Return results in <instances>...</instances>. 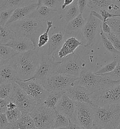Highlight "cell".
<instances>
[{"mask_svg": "<svg viewBox=\"0 0 120 129\" xmlns=\"http://www.w3.org/2000/svg\"><path fill=\"white\" fill-rule=\"evenodd\" d=\"M35 3H38L37 0H0V11L15 9Z\"/></svg>", "mask_w": 120, "mask_h": 129, "instance_id": "24", "label": "cell"}, {"mask_svg": "<svg viewBox=\"0 0 120 129\" xmlns=\"http://www.w3.org/2000/svg\"><path fill=\"white\" fill-rule=\"evenodd\" d=\"M5 114L8 121L11 123H14L16 122L22 115V113L18 108L11 111L7 110Z\"/></svg>", "mask_w": 120, "mask_h": 129, "instance_id": "36", "label": "cell"}, {"mask_svg": "<svg viewBox=\"0 0 120 129\" xmlns=\"http://www.w3.org/2000/svg\"><path fill=\"white\" fill-rule=\"evenodd\" d=\"M78 77L56 72L45 80L43 84L49 92H65L74 85Z\"/></svg>", "mask_w": 120, "mask_h": 129, "instance_id": "8", "label": "cell"}, {"mask_svg": "<svg viewBox=\"0 0 120 129\" xmlns=\"http://www.w3.org/2000/svg\"></svg>", "mask_w": 120, "mask_h": 129, "instance_id": "52", "label": "cell"}, {"mask_svg": "<svg viewBox=\"0 0 120 129\" xmlns=\"http://www.w3.org/2000/svg\"><path fill=\"white\" fill-rule=\"evenodd\" d=\"M117 56L116 59L117 60V64L115 69L112 72L103 75L108 76L112 80L120 81V55H117Z\"/></svg>", "mask_w": 120, "mask_h": 129, "instance_id": "39", "label": "cell"}, {"mask_svg": "<svg viewBox=\"0 0 120 129\" xmlns=\"http://www.w3.org/2000/svg\"><path fill=\"white\" fill-rule=\"evenodd\" d=\"M92 129H106L104 127L97 124H94Z\"/></svg>", "mask_w": 120, "mask_h": 129, "instance_id": "48", "label": "cell"}, {"mask_svg": "<svg viewBox=\"0 0 120 129\" xmlns=\"http://www.w3.org/2000/svg\"><path fill=\"white\" fill-rule=\"evenodd\" d=\"M37 129H52L56 116V111L45 106L37 105L30 113Z\"/></svg>", "mask_w": 120, "mask_h": 129, "instance_id": "6", "label": "cell"}, {"mask_svg": "<svg viewBox=\"0 0 120 129\" xmlns=\"http://www.w3.org/2000/svg\"><path fill=\"white\" fill-rule=\"evenodd\" d=\"M8 27L15 32L18 38L29 39L36 47L38 38L45 29L43 22L28 18L12 23Z\"/></svg>", "mask_w": 120, "mask_h": 129, "instance_id": "2", "label": "cell"}, {"mask_svg": "<svg viewBox=\"0 0 120 129\" xmlns=\"http://www.w3.org/2000/svg\"><path fill=\"white\" fill-rule=\"evenodd\" d=\"M17 108L16 105L15 104V103L13 102L10 100V102L8 105V111H11Z\"/></svg>", "mask_w": 120, "mask_h": 129, "instance_id": "47", "label": "cell"}, {"mask_svg": "<svg viewBox=\"0 0 120 129\" xmlns=\"http://www.w3.org/2000/svg\"><path fill=\"white\" fill-rule=\"evenodd\" d=\"M10 100L15 103L22 114H30L37 106L36 103L27 94L17 83H13Z\"/></svg>", "mask_w": 120, "mask_h": 129, "instance_id": "11", "label": "cell"}, {"mask_svg": "<svg viewBox=\"0 0 120 129\" xmlns=\"http://www.w3.org/2000/svg\"><path fill=\"white\" fill-rule=\"evenodd\" d=\"M87 2L88 7L98 12L102 9L108 10L109 6L114 4V0H87Z\"/></svg>", "mask_w": 120, "mask_h": 129, "instance_id": "27", "label": "cell"}, {"mask_svg": "<svg viewBox=\"0 0 120 129\" xmlns=\"http://www.w3.org/2000/svg\"><path fill=\"white\" fill-rule=\"evenodd\" d=\"M46 29L43 33L40 36L38 40L37 47L38 48H41L48 44L49 40V33L50 29L53 26V22L51 20H48L46 22Z\"/></svg>", "mask_w": 120, "mask_h": 129, "instance_id": "31", "label": "cell"}, {"mask_svg": "<svg viewBox=\"0 0 120 129\" xmlns=\"http://www.w3.org/2000/svg\"><path fill=\"white\" fill-rule=\"evenodd\" d=\"M74 0H64V4L62 6L61 10L62 11H64L67 6H68L70 5H71L74 2Z\"/></svg>", "mask_w": 120, "mask_h": 129, "instance_id": "46", "label": "cell"}, {"mask_svg": "<svg viewBox=\"0 0 120 129\" xmlns=\"http://www.w3.org/2000/svg\"><path fill=\"white\" fill-rule=\"evenodd\" d=\"M93 105L103 107L120 104V84L105 87L90 94Z\"/></svg>", "mask_w": 120, "mask_h": 129, "instance_id": "5", "label": "cell"}, {"mask_svg": "<svg viewBox=\"0 0 120 129\" xmlns=\"http://www.w3.org/2000/svg\"><path fill=\"white\" fill-rule=\"evenodd\" d=\"M114 4L116 5V6L119 8V10L118 14H120V0H114Z\"/></svg>", "mask_w": 120, "mask_h": 129, "instance_id": "49", "label": "cell"}, {"mask_svg": "<svg viewBox=\"0 0 120 129\" xmlns=\"http://www.w3.org/2000/svg\"><path fill=\"white\" fill-rule=\"evenodd\" d=\"M84 129L81 127V126L78 125L77 124L75 123L74 122H73L72 121H70V125H68L67 127L64 128H60V129Z\"/></svg>", "mask_w": 120, "mask_h": 129, "instance_id": "45", "label": "cell"}, {"mask_svg": "<svg viewBox=\"0 0 120 129\" xmlns=\"http://www.w3.org/2000/svg\"><path fill=\"white\" fill-rule=\"evenodd\" d=\"M59 13L60 12L57 10L41 5L26 18L43 22L50 20Z\"/></svg>", "mask_w": 120, "mask_h": 129, "instance_id": "17", "label": "cell"}, {"mask_svg": "<svg viewBox=\"0 0 120 129\" xmlns=\"http://www.w3.org/2000/svg\"><path fill=\"white\" fill-rule=\"evenodd\" d=\"M56 72L74 77H79L86 62L78 53H74L64 58Z\"/></svg>", "mask_w": 120, "mask_h": 129, "instance_id": "7", "label": "cell"}, {"mask_svg": "<svg viewBox=\"0 0 120 129\" xmlns=\"http://www.w3.org/2000/svg\"><path fill=\"white\" fill-rule=\"evenodd\" d=\"M72 121L84 129H92L95 124L92 106L84 103L76 102V109Z\"/></svg>", "mask_w": 120, "mask_h": 129, "instance_id": "10", "label": "cell"}, {"mask_svg": "<svg viewBox=\"0 0 120 129\" xmlns=\"http://www.w3.org/2000/svg\"><path fill=\"white\" fill-rule=\"evenodd\" d=\"M94 110L95 123L106 129H114L120 122V104L107 106L91 105Z\"/></svg>", "mask_w": 120, "mask_h": 129, "instance_id": "4", "label": "cell"}, {"mask_svg": "<svg viewBox=\"0 0 120 129\" xmlns=\"http://www.w3.org/2000/svg\"><path fill=\"white\" fill-rule=\"evenodd\" d=\"M6 129H37L30 114H22L21 118L14 123L10 124Z\"/></svg>", "mask_w": 120, "mask_h": 129, "instance_id": "22", "label": "cell"}, {"mask_svg": "<svg viewBox=\"0 0 120 129\" xmlns=\"http://www.w3.org/2000/svg\"><path fill=\"white\" fill-rule=\"evenodd\" d=\"M105 34V33H104ZM106 38L108 39L112 43L114 47L118 51L120 52V40L112 32L111 33L106 34H105Z\"/></svg>", "mask_w": 120, "mask_h": 129, "instance_id": "40", "label": "cell"}, {"mask_svg": "<svg viewBox=\"0 0 120 129\" xmlns=\"http://www.w3.org/2000/svg\"><path fill=\"white\" fill-rule=\"evenodd\" d=\"M10 124L6 114H0V129H6Z\"/></svg>", "mask_w": 120, "mask_h": 129, "instance_id": "41", "label": "cell"}, {"mask_svg": "<svg viewBox=\"0 0 120 129\" xmlns=\"http://www.w3.org/2000/svg\"><path fill=\"white\" fill-rule=\"evenodd\" d=\"M79 14H80V12L78 5V0H74V2L68 6L66 11H65L61 15L68 23L72 19L76 17Z\"/></svg>", "mask_w": 120, "mask_h": 129, "instance_id": "28", "label": "cell"}, {"mask_svg": "<svg viewBox=\"0 0 120 129\" xmlns=\"http://www.w3.org/2000/svg\"><path fill=\"white\" fill-rule=\"evenodd\" d=\"M15 9H8L0 11V26H4L10 18Z\"/></svg>", "mask_w": 120, "mask_h": 129, "instance_id": "37", "label": "cell"}, {"mask_svg": "<svg viewBox=\"0 0 120 129\" xmlns=\"http://www.w3.org/2000/svg\"><path fill=\"white\" fill-rule=\"evenodd\" d=\"M101 27L102 30L105 34H108L112 33L111 27L106 22H104V21L102 22L101 24Z\"/></svg>", "mask_w": 120, "mask_h": 129, "instance_id": "44", "label": "cell"}, {"mask_svg": "<svg viewBox=\"0 0 120 129\" xmlns=\"http://www.w3.org/2000/svg\"><path fill=\"white\" fill-rule=\"evenodd\" d=\"M41 54V60L39 67L34 76L29 80H36L42 83L49 77L57 72V70L62 61H56L54 56H49L43 53Z\"/></svg>", "mask_w": 120, "mask_h": 129, "instance_id": "9", "label": "cell"}, {"mask_svg": "<svg viewBox=\"0 0 120 129\" xmlns=\"http://www.w3.org/2000/svg\"><path fill=\"white\" fill-rule=\"evenodd\" d=\"M100 35L101 36V39H102L103 46H104L106 49L108 50L109 52L112 53L114 55H120V52L118 51L114 47L112 43L110 41V40L106 36L104 33L103 32V31L101 28V25L100 27Z\"/></svg>", "mask_w": 120, "mask_h": 129, "instance_id": "32", "label": "cell"}, {"mask_svg": "<svg viewBox=\"0 0 120 129\" xmlns=\"http://www.w3.org/2000/svg\"><path fill=\"white\" fill-rule=\"evenodd\" d=\"M18 53L10 46L0 45V66L9 64V62Z\"/></svg>", "mask_w": 120, "mask_h": 129, "instance_id": "25", "label": "cell"}, {"mask_svg": "<svg viewBox=\"0 0 120 129\" xmlns=\"http://www.w3.org/2000/svg\"><path fill=\"white\" fill-rule=\"evenodd\" d=\"M117 64V60L116 59L112 62L105 65L103 67L98 71L97 72H95V74L98 75H103L110 72H112L115 69L116 65Z\"/></svg>", "mask_w": 120, "mask_h": 129, "instance_id": "38", "label": "cell"}, {"mask_svg": "<svg viewBox=\"0 0 120 129\" xmlns=\"http://www.w3.org/2000/svg\"><path fill=\"white\" fill-rule=\"evenodd\" d=\"M18 38L15 32L8 26H0V45H6Z\"/></svg>", "mask_w": 120, "mask_h": 129, "instance_id": "26", "label": "cell"}, {"mask_svg": "<svg viewBox=\"0 0 120 129\" xmlns=\"http://www.w3.org/2000/svg\"><path fill=\"white\" fill-rule=\"evenodd\" d=\"M70 121L67 117L56 111V116L52 129L65 128L70 125Z\"/></svg>", "mask_w": 120, "mask_h": 129, "instance_id": "30", "label": "cell"}, {"mask_svg": "<svg viewBox=\"0 0 120 129\" xmlns=\"http://www.w3.org/2000/svg\"><path fill=\"white\" fill-rule=\"evenodd\" d=\"M114 129H120V122H119V123L117 125V126Z\"/></svg>", "mask_w": 120, "mask_h": 129, "instance_id": "51", "label": "cell"}, {"mask_svg": "<svg viewBox=\"0 0 120 129\" xmlns=\"http://www.w3.org/2000/svg\"><path fill=\"white\" fill-rule=\"evenodd\" d=\"M64 92H48L44 104L51 109H55L56 105L59 102Z\"/></svg>", "mask_w": 120, "mask_h": 129, "instance_id": "29", "label": "cell"}, {"mask_svg": "<svg viewBox=\"0 0 120 129\" xmlns=\"http://www.w3.org/2000/svg\"><path fill=\"white\" fill-rule=\"evenodd\" d=\"M80 46H84L82 42L80 41L75 37L67 38L58 51V56L62 59L71 54L74 53L76 48Z\"/></svg>", "mask_w": 120, "mask_h": 129, "instance_id": "18", "label": "cell"}, {"mask_svg": "<svg viewBox=\"0 0 120 129\" xmlns=\"http://www.w3.org/2000/svg\"><path fill=\"white\" fill-rule=\"evenodd\" d=\"M75 84L86 87L90 93L120 84V80H114L104 75H98L87 70L83 69Z\"/></svg>", "mask_w": 120, "mask_h": 129, "instance_id": "3", "label": "cell"}, {"mask_svg": "<svg viewBox=\"0 0 120 129\" xmlns=\"http://www.w3.org/2000/svg\"><path fill=\"white\" fill-rule=\"evenodd\" d=\"M20 81L17 73L9 64L0 66V83H14Z\"/></svg>", "mask_w": 120, "mask_h": 129, "instance_id": "21", "label": "cell"}, {"mask_svg": "<svg viewBox=\"0 0 120 129\" xmlns=\"http://www.w3.org/2000/svg\"><path fill=\"white\" fill-rule=\"evenodd\" d=\"M9 99H0V113L5 114L8 110V105L10 102Z\"/></svg>", "mask_w": 120, "mask_h": 129, "instance_id": "42", "label": "cell"}, {"mask_svg": "<svg viewBox=\"0 0 120 129\" xmlns=\"http://www.w3.org/2000/svg\"><path fill=\"white\" fill-rule=\"evenodd\" d=\"M13 87V83L0 84V99L10 100Z\"/></svg>", "mask_w": 120, "mask_h": 129, "instance_id": "34", "label": "cell"}, {"mask_svg": "<svg viewBox=\"0 0 120 129\" xmlns=\"http://www.w3.org/2000/svg\"><path fill=\"white\" fill-rule=\"evenodd\" d=\"M68 96L76 102L84 103L93 105L90 98V92L86 87L75 84L69 88L66 92Z\"/></svg>", "mask_w": 120, "mask_h": 129, "instance_id": "15", "label": "cell"}, {"mask_svg": "<svg viewBox=\"0 0 120 129\" xmlns=\"http://www.w3.org/2000/svg\"><path fill=\"white\" fill-rule=\"evenodd\" d=\"M78 3L80 13H82L88 7L87 0H78Z\"/></svg>", "mask_w": 120, "mask_h": 129, "instance_id": "43", "label": "cell"}, {"mask_svg": "<svg viewBox=\"0 0 120 129\" xmlns=\"http://www.w3.org/2000/svg\"><path fill=\"white\" fill-rule=\"evenodd\" d=\"M101 23L100 20L94 16L90 12L86 18V23L81 30L86 42L84 46L85 47L90 49L94 46Z\"/></svg>", "mask_w": 120, "mask_h": 129, "instance_id": "13", "label": "cell"}, {"mask_svg": "<svg viewBox=\"0 0 120 129\" xmlns=\"http://www.w3.org/2000/svg\"><path fill=\"white\" fill-rule=\"evenodd\" d=\"M38 3V7L41 6V4H42V0H37Z\"/></svg>", "mask_w": 120, "mask_h": 129, "instance_id": "50", "label": "cell"}, {"mask_svg": "<svg viewBox=\"0 0 120 129\" xmlns=\"http://www.w3.org/2000/svg\"><path fill=\"white\" fill-rule=\"evenodd\" d=\"M76 109V102L65 92L56 105L54 110L67 117L71 121L74 115Z\"/></svg>", "mask_w": 120, "mask_h": 129, "instance_id": "14", "label": "cell"}, {"mask_svg": "<svg viewBox=\"0 0 120 129\" xmlns=\"http://www.w3.org/2000/svg\"><path fill=\"white\" fill-rule=\"evenodd\" d=\"M106 22L111 27L112 33L120 40V17L108 19Z\"/></svg>", "mask_w": 120, "mask_h": 129, "instance_id": "33", "label": "cell"}, {"mask_svg": "<svg viewBox=\"0 0 120 129\" xmlns=\"http://www.w3.org/2000/svg\"><path fill=\"white\" fill-rule=\"evenodd\" d=\"M38 7V3H35L24 7L15 9L10 18L5 26H8L12 23L26 19Z\"/></svg>", "mask_w": 120, "mask_h": 129, "instance_id": "16", "label": "cell"}, {"mask_svg": "<svg viewBox=\"0 0 120 129\" xmlns=\"http://www.w3.org/2000/svg\"><path fill=\"white\" fill-rule=\"evenodd\" d=\"M16 83L22 88L37 105L44 103L49 92L42 83L32 80L26 81H18Z\"/></svg>", "mask_w": 120, "mask_h": 129, "instance_id": "12", "label": "cell"}, {"mask_svg": "<svg viewBox=\"0 0 120 129\" xmlns=\"http://www.w3.org/2000/svg\"><path fill=\"white\" fill-rule=\"evenodd\" d=\"M41 54L36 49L18 53L9 62L17 73L20 81L32 78L39 67Z\"/></svg>", "mask_w": 120, "mask_h": 129, "instance_id": "1", "label": "cell"}, {"mask_svg": "<svg viewBox=\"0 0 120 129\" xmlns=\"http://www.w3.org/2000/svg\"><path fill=\"white\" fill-rule=\"evenodd\" d=\"M64 0H42V4L49 8L57 10L60 12V9L63 4Z\"/></svg>", "mask_w": 120, "mask_h": 129, "instance_id": "35", "label": "cell"}, {"mask_svg": "<svg viewBox=\"0 0 120 129\" xmlns=\"http://www.w3.org/2000/svg\"><path fill=\"white\" fill-rule=\"evenodd\" d=\"M5 46L12 48L18 53H21L36 49L33 42L29 39L16 38Z\"/></svg>", "mask_w": 120, "mask_h": 129, "instance_id": "20", "label": "cell"}, {"mask_svg": "<svg viewBox=\"0 0 120 129\" xmlns=\"http://www.w3.org/2000/svg\"><path fill=\"white\" fill-rule=\"evenodd\" d=\"M82 14H79L74 19L68 22L64 28L65 34L71 35L82 29L86 23V19H84Z\"/></svg>", "mask_w": 120, "mask_h": 129, "instance_id": "23", "label": "cell"}, {"mask_svg": "<svg viewBox=\"0 0 120 129\" xmlns=\"http://www.w3.org/2000/svg\"><path fill=\"white\" fill-rule=\"evenodd\" d=\"M65 33L61 31L52 35L49 38L46 51L43 52L49 56L53 55L59 50L64 43Z\"/></svg>", "mask_w": 120, "mask_h": 129, "instance_id": "19", "label": "cell"}]
</instances>
